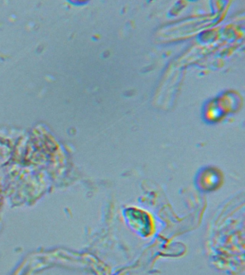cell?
I'll return each instance as SVG.
<instances>
[{
  "label": "cell",
  "instance_id": "cell-1",
  "mask_svg": "<svg viewBox=\"0 0 245 275\" xmlns=\"http://www.w3.org/2000/svg\"><path fill=\"white\" fill-rule=\"evenodd\" d=\"M221 176L216 171L209 170L203 173L200 183L203 189L212 190L217 188L221 183Z\"/></svg>",
  "mask_w": 245,
  "mask_h": 275
}]
</instances>
